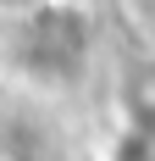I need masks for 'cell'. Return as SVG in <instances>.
<instances>
[{
    "instance_id": "1",
    "label": "cell",
    "mask_w": 155,
    "mask_h": 161,
    "mask_svg": "<svg viewBox=\"0 0 155 161\" xmlns=\"http://www.w3.org/2000/svg\"><path fill=\"white\" fill-rule=\"evenodd\" d=\"M127 111H133L139 128H155V61L133 72V83H127Z\"/></svg>"
},
{
    "instance_id": "2",
    "label": "cell",
    "mask_w": 155,
    "mask_h": 161,
    "mask_svg": "<svg viewBox=\"0 0 155 161\" xmlns=\"http://www.w3.org/2000/svg\"><path fill=\"white\" fill-rule=\"evenodd\" d=\"M122 161H155V128H139L122 145Z\"/></svg>"
}]
</instances>
